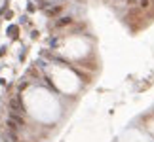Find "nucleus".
I'll return each instance as SVG.
<instances>
[{"mask_svg":"<svg viewBox=\"0 0 154 142\" xmlns=\"http://www.w3.org/2000/svg\"><path fill=\"white\" fill-rule=\"evenodd\" d=\"M51 80L63 93H74L78 89V78L69 68H51Z\"/></svg>","mask_w":154,"mask_h":142,"instance_id":"2","label":"nucleus"},{"mask_svg":"<svg viewBox=\"0 0 154 142\" xmlns=\"http://www.w3.org/2000/svg\"><path fill=\"white\" fill-rule=\"evenodd\" d=\"M63 53L69 57H82L88 53V44L82 38H70L63 46Z\"/></svg>","mask_w":154,"mask_h":142,"instance_id":"3","label":"nucleus"},{"mask_svg":"<svg viewBox=\"0 0 154 142\" xmlns=\"http://www.w3.org/2000/svg\"><path fill=\"white\" fill-rule=\"evenodd\" d=\"M25 104L29 112L40 121H53L59 116V104L53 99V95L48 93L46 89L34 87V89L27 91L25 95Z\"/></svg>","mask_w":154,"mask_h":142,"instance_id":"1","label":"nucleus"},{"mask_svg":"<svg viewBox=\"0 0 154 142\" xmlns=\"http://www.w3.org/2000/svg\"><path fill=\"white\" fill-rule=\"evenodd\" d=\"M120 142H149V140H146L145 137H141L139 133L131 131V133H126V135H124Z\"/></svg>","mask_w":154,"mask_h":142,"instance_id":"4","label":"nucleus"}]
</instances>
